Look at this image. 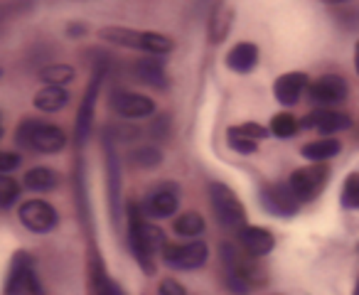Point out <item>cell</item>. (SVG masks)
<instances>
[{
    "label": "cell",
    "instance_id": "17",
    "mask_svg": "<svg viewBox=\"0 0 359 295\" xmlns=\"http://www.w3.org/2000/svg\"><path fill=\"white\" fill-rule=\"evenodd\" d=\"M130 76H133L138 84L148 86L155 91H168L170 89V76L165 60L160 57H138V60L130 62Z\"/></svg>",
    "mask_w": 359,
    "mask_h": 295
},
{
    "label": "cell",
    "instance_id": "15",
    "mask_svg": "<svg viewBox=\"0 0 359 295\" xmlns=\"http://www.w3.org/2000/svg\"><path fill=\"white\" fill-rule=\"evenodd\" d=\"M305 96L315 109H337L339 104L347 101L349 81L337 71H327V74H320L318 79L310 81Z\"/></svg>",
    "mask_w": 359,
    "mask_h": 295
},
{
    "label": "cell",
    "instance_id": "6",
    "mask_svg": "<svg viewBox=\"0 0 359 295\" xmlns=\"http://www.w3.org/2000/svg\"><path fill=\"white\" fill-rule=\"evenodd\" d=\"M104 148V167H106V207H109V219L114 229H123V170H121L118 145L109 138H101Z\"/></svg>",
    "mask_w": 359,
    "mask_h": 295
},
{
    "label": "cell",
    "instance_id": "38",
    "mask_svg": "<svg viewBox=\"0 0 359 295\" xmlns=\"http://www.w3.org/2000/svg\"><path fill=\"white\" fill-rule=\"evenodd\" d=\"M106 295H128V293H126V288L118 283V280L111 278L109 285H106Z\"/></svg>",
    "mask_w": 359,
    "mask_h": 295
},
{
    "label": "cell",
    "instance_id": "21",
    "mask_svg": "<svg viewBox=\"0 0 359 295\" xmlns=\"http://www.w3.org/2000/svg\"><path fill=\"white\" fill-rule=\"evenodd\" d=\"M234 8L226 3H217L212 6L210 15H207V42L210 45H222L229 37L231 27H234Z\"/></svg>",
    "mask_w": 359,
    "mask_h": 295
},
{
    "label": "cell",
    "instance_id": "18",
    "mask_svg": "<svg viewBox=\"0 0 359 295\" xmlns=\"http://www.w3.org/2000/svg\"><path fill=\"white\" fill-rule=\"evenodd\" d=\"M236 244L251 256V259H266L273 254L276 249V236L271 229L259 224H246L241 231H236Z\"/></svg>",
    "mask_w": 359,
    "mask_h": 295
},
{
    "label": "cell",
    "instance_id": "22",
    "mask_svg": "<svg viewBox=\"0 0 359 295\" xmlns=\"http://www.w3.org/2000/svg\"><path fill=\"white\" fill-rule=\"evenodd\" d=\"M62 182L60 170L50 165H32L30 170L22 172V190L32 192V195H47V192H55Z\"/></svg>",
    "mask_w": 359,
    "mask_h": 295
},
{
    "label": "cell",
    "instance_id": "30",
    "mask_svg": "<svg viewBox=\"0 0 359 295\" xmlns=\"http://www.w3.org/2000/svg\"><path fill=\"white\" fill-rule=\"evenodd\" d=\"M22 195V182L13 175H0V212L13 210Z\"/></svg>",
    "mask_w": 359,
    "mask_h": 295
},
{
    "label": "cell",
    "instance_id": "35",
    "mask_svg": "<svg viewBox=\"0 0 359 295\" xmlns=\"http://www.w3.org/2000/svg\"><path fill=\"white\" fill-rule=\"evenodd\" d=\"M22 165V156L18 151H0V175H11Z\"/></svg>",
    "mask_w": 359,
    "mask_h": 295
},
{
    "label": "cell",
    "instance_id": "12",
    "mask_svg": "<svg viewBox=\"0 0 359 295\" xmlns=\"http://www.w3.org/2000/svg\"><path fill=\"white\" fill-rule=\"evenodd\" d=\"M259 205L273 219H293L300 212V202L288 187V180H271L259 187Z\"/></svg>",
    "mask_w": 359,
    "mask_h": 295
},
{
    "label": "cell",
    "instance_id": "37",
    "mask_svg": "<svg viewBox=\"0 0 359 295\" xmlns=\"http://www.w3.org/2000/svg\"><path fill=\"white\" fill-rule=\"evenodd\" d=\"M89 32H91V27H89V22H84V20H69L65 27V35L69 37V40H81V37H86Z\"/></svg>",
    "mask_w": 359,
    "mask_h": 295
},
{
    "label": "cell",
    "instance_id": "33",
    "mask_svg": "<svg viewBox=\"0 0 359 295\" xmlns=\"http://www.w3.org/2000/svg\"><path fill=\"white\" fill-rule=\"evenodd\" d=\"M170 130H172V116H170L168 111H158V114L150 118V125L145 128V133H148L150 138L155 140V145H158L170 138Z\"/></svg>",
    "mask_w": 359,
    "mask_h": 295
},
{
    "label": "cell",
    "instance_id": "31",
    "mask_svg": "<svg viewBox=\"0 0 359 295\" xmlns=\"http://www.w3.org/2000/svg\"><path fill=\"white\" fill-rule=\"evenodd\" d=\"M339 207L347 212L359 210V172H349L339 190Z\"/></svg>",
    "mask_w": 359,
    "mask_h": 295
},
{
    "label": "cell",
    "instance_id": "16",
    "mask_svg": "<svg viewBox=\"0 0 359 295\" xmlns=\"http://www.w3.org/2000/svg\"><path fill=\"white\" fill-rule=\"evenodd\" d=\"M354 125V118L339 109H313L300 118V130H313L320 138H334Z\"/></svg>",
    "mask_w": 359,
    "mask_h": 295
},
{
    "label": "cell",
    "instance_id": "23",
    "mask_svg": "<svg viewBox=\"0 0 359 295\" xmlns=\"http://www.w3.org/2000/svg\"><path fill=\"white\" fill-rule=\"evenodd\" d=\"M342 153V140L339 138H318L310 140L300 148V156L310 163V165H327V160L337 158Z\"/></svg>",
    "mask_w": 359,
    "mask_h": 295
},
{
    "label": "cell",
    "instance_id": "1",
    "mask_svg": "<svg viewBox=\"0 0 359 295\" xmlns=\"http://www.w3.org/2000/svg\"><path fill=\"white\" fill-rule=\"evenodd\" d=\"M123 221H126V246H128L130 259L138 263L148 278L158 273V259L163 249L170 244L165 229L158 221H150L143 214L138 200H126L123 207Z\"/></svg>",
    "mask_w": 359,
    "mask_h": 295
},
{
    "label": "cell",
    "instance_id": "40",
    "mask_svg": "<svg viewBox=\"0 0 359 295\" xmlns=\"http://www.w3.org/2000/svg\"><path fill=\"white\" fill-rule=\"evenodd\" d=\"M0 138H3V111H0Z\"/></svg>",
    "mask_w": 359,
    "mask_h": 295
},
{
    "label": "cell",
    "instance_id": "34",
    "mask_svg": "<svg viewBox=\"0 0 359 295\" xmlns=\"http://www.w3.org/2000/svg\"><path fill=\"white\" fill-rule=\"evenodd\" d=\"M236 130H239L241 135H246V138L256 140V143H261V140L271 138L269 125L259 123V121H244V123H236Z\"/></svg>",
    "mask_w": 359,
    "mask_h": 295
},
{
    "label": "cell",
    "instance_id": "9",
    "mask_svg": "<svg viewBox=\"0 0 359 295\" xmlns=\"http://www.w3.org/2000/svg\"><path fill=\"white\" fill-rule=\"evenodd\" d=\"M180 202H182V187L175 180H160L153 187H148V192L140 200V210L150 221L175 219Z\"/></svg>",
    "mask_w": 359,
    "mask_h": 295
},
{
    "label": "cell",
    "instance_id": "3",
    "mask_svg": "<svg viewBox=\"0 0 359 295\" xmlns=\"http://www.w3.org/2000/svg\"><path fill=\"white\" fill-rule=\"evenodd\" d=\"M69 143V135L62 125L47 118L25 116L15 128V145L20 151L40 153V156H57Z\"/></svg>",
    "mask_w": 359,
    "mask_h": 295
},
{
    "label": "cell",
    "instance_id": "32",
    "mask_svg": "<svg viewBox=\"0 0 359 295\" xmlns=\"http://www.w3.org/2000/svg\"><path fill=\"white\" fill-rule=\"evenodd\" d=\"M226 148H229L231 153H236V156H256V153H259V143L246 138V135H241L239 130H236V125L226 128Z\"/></svg>",
    "mask_w": 359,
    "mask_h": 295
},
{
    "label": "cell",
    "instance_id": "2",
    "mask_svg": "<svg viewBox=\"0 0 359 295\" xmlns=\"http://www.w3.org/2000/svg\"><path fill=\"white\" fill-rule=\"evenodd\" d=\"M99 40L109 42L114 47H123V50H133V52H143L145 57H165L170 52H175V40L165 32H155V30H135V27H126V25H106L99 27Z\"/></svg>",
    "mask_w": 359,
    "mask_h": 295
},
{
    "label": "cell",
    "instance_id": "8",
    "mask_svg": "<svg viewBox=\"0 0 359 295\" xmlns=\"http://www.w3.org/2000/svg\"><path fill=\"white\" fill-rule=\"evenodd\" d=\"M207 197H210V207L215 221L226 231H241L246 226V207L241 197L231 190L226 182L212 180L207 185Z\"/></svg>",
    "mask_w": 359,
    "mask_h": 295
},
{
    "label": "cell",
    "instance_id": "5",
    "mask_svg": "<svg viewBox=\"0 0 359 295\" xmlns=\"http://www.w3.org/2000/svg\"><path fill=\"white\" fill-rule=\"evenodd\" d=\"M3 295H47L40 275V263L32 251L18 249L11 256L6 278H3Z\"/></svg>",
    "mask_w": 359,
    "mask_h": 295
},
{
    "label": "cell",
    "instance_id": "4",
    "mask_svg": "<svg viewBox=\"0 0 359 295\" xmlns=\"http://www.w3.org/2000/svg\"><path fill=\"white\" fill-rule=\"evenodd\" d=\"M217 256H219V266H222L219 275L241 280V283L249 285L251 290H259L269 283V270H266V266L261 263L259 259H251L236 241H222L219 249H217Z\"/></svg>",
    "mask_w": 359,
    "mask_h": 295
},
{
    "label": "cell",
    "instance_id": "29",
    "mask_svg": "<svg viewBox=\"0 0 359 295\" xmlns=\"http://www.w3.org/2000/svg\"><path fill=\"white\" fill-rule=\"evenodd\" d=\"M143 135V130L138 125H133L130 121H123V123H109L104 130H101V138H109L111 143H133Z\"/></svg>",
    "mask_w": 359,
    "mask_h": 295
},
{
    "label": "cell",
    "instance_id": "19",
    "mask_svg": "<svg viewBox=\"0 0 359 295\" xmlns=\"http://www.w3.org/2000/svg\"><path fill=\"white\" fill-rule=\"evenodd\" d=\"M308 86H310V76L305 74V71H285V74L276 76L273 99L278 101L280 106L290 109V106H295L308 94Z\"/></svg>",
    "mask_w": 359,
    "mask_h": 295
},
{
    "label": "cell",
    "instance_id": "36",
    "mask_svg": "<svg viewBox=\"0 0 359 295\" xmlns=\"http://www.w3.org/2000/svg\"><path fill=\"white\" fill-rule=\"evenodd\" d=\"M158 295H187V290L177 278H172V275H170V278H163L158 283Z\"/></svg>",
    "mask_w": 359,
    "mask_h": 295
},
{
    "label": "cell",
    "instance_id": "26",
    "mask_svg": "<svg viewBox=\"0 0 359 295\" xmlns=\"http://www.w3.org/2000/svg\"><path fill=\"white\" fill-rule=\"evenodd\" d=\"M172 231H175L177 236H182L185 241L200 239V236L207 231V219H205V214H202V212H197V210L180 212V214L172 219Z\"/></svg>",
    "mask_w": 359,
    "mask_h": 295
},
{
    "label": "cell",
    "instance_id": "41",
    "mask_svg": "<svg viewBox=\"0 0 359 295\" xmlns=\"http://www.w3.org/2000/svg\"><path fill=\"white\" fill-rule=\"evenodd\" d=\"M0 79H3V69H0Z\"/></svg>",
    "mask_w": 359,
    "mask_h": 295
},
{
    "label": "cell",
    "instance_id": "27",
    "mask_svg": "<svg viewBox=\"0 0 359 295\" xmlns=\"http://www.w3.org/2000/svg\"><path fill=\"white\" fill-rule=\"evenodd\" d=\"M37 79L45 86H65L67 89V84L76 79V69L67 62H52V64H45L37 71Z\"/></svg>",
    "mask_w": 359,
    "mask_h": 295
},
{
    "label": "cell",
    "instance_id": "25",
    "mask_svg": "<svg viewBox=\"0 0 359 295\" xmlns=\"http://www.w3.org/2000/svg\"><path fill=\"white\" fill-rule=\"evenodd\" d=\"M163 160H165L163 148L155 143L133 145L128 151V158H126V163L130 167H135V170H155V167L163 165Z\"/></svg>",
    "mask_w": 359,
    "mask_h": 295
},
{
    "label": "cell",
    "instance_id": "7",
    "mask_svg": "<svg viewBox=\"0 0 359 295\" xmlns=\"http://www.w3.org/2000/svg\"><path fill=\"white\" fill-rule=\"evenodd\" d=\"M109 74V64L106 60H99L91 67V79L86 84V91L81 96V104L76 109V118H74V143L76 148H84L89 143V138L94 135V118H96V101H99V91L104 86V79Z\"/></svg>",
    "mask_w": 359,
    "mask_h": 295
},
{
    "label": "cell",
    "instance_id": "10",
    "mask_svg": "<svg viewBox=\"0 0 359 295\" xmlns=\"http://www.w3.org/2000/svg\"><path fill=\"white\" fill-rule=\"evenodd\" d=\"M165 268L177 270V273H192V270H200L210 261V244L202 239L195 241H175L168 244L160 254Z\"/></svg>",
    "mask_w": 359,
    "mask_h": 295
},
{
    "label": "cell",
    "instance_id": "24",
    "mask_svg": "<svg viewBox=\"0 0 359 295\" xmlns=\"http://www.w3.org/2000/svg\"><path fill=\"white\" fill-rule=\"evenodd\" d=\"M69 99L72 96L65 86H42V89L32 96V106H35V111H40V114H60V111L67 109Z\"/></svg>",
    "mask_w": 359,
    "mask_h": 295
},
{
    "label": "cell",
    "instance_id": "20",
    "mask_svg": "<svg viewBox=\"0 0 359 295\" xmlns=\"http://www.w3.org/2000/svg\"><path fill=\"white\" fill-rule=\"evenodd\" d=\"M259 62H261L259 45H256V42H246V40L236 42V45L231 47V50L226 52V57H224L226 69L234 71V74H239V76L251 74V71L259 67Z\"/></svg>",
    "mask_w": 359,
    "mask_h": 295
},
{
    "label": "cell",
    "instance_id": "28",
    "mask_svg": "<svg viewBox=\"0 0 359 295\" xmlns=\"http://www.w3.org/2000/svg\"><path fill=\"white\" fill-rule=\"evenodd\" d=\"M269 130H271V135H273V138L290 140V138H295V135L300 133V118H295L290 111H280V114H276L273 118H271Z\"/></svg>",
    "mask_w": 359,
    "mask_h": 295
},
{
    "label": "cell",
    "instance_id": "13",
    "mask_svg": "<svg viewBox=\"0 0 359 295\" xmlns=\"http://www.w3.org/2000/svg\"><path fill=\"white\" fill-rule=\"evenodd\" d=\"M330 177H332V167L330 165H303L295 167L288 177V187L293 190V195L298 197L300 205H310L315 202L327 187Z\"/></svg>",
    "mask_w": 359,
    "mask_h": 295
},
{
    "label": "cell",
    "instance_id": "14",
    "mask_svg": "<svg viewBox=\"0 0 359 295\" xmlns=\"http://www.w3.org/2000/svg\"><path fill=\"white\" fill-rule=\"evenodd\" d=\"M18 219H20V224L30 234L47 236L52 231H57V226H60V212H57V207L52 202L42 200V197H32V200L20 202Z\"/></svg>",
    "mask_w": 359,
    "mask_h": 295
},
{
    "label": "cell",
    "instance_id": "11",
    "mask_svg": "<svg viewBox=\"0 0 359 295\" xmlns=\"http://www.w3.org/2000/svg\"><path fill=\"white\" fill-rule=\"evenodd\" d=\"M109 111L116 114L123 121H143V118H153L158 114V104L155 99H150L148 94H140V91H130L123 86H114L109 91Z\"/></svg>",
    "mask_w": 359,
    "mask_h": 295
},
{
    "label": "cell",
    "instance_id": "42",
    "mask_svg": "<svg viewBox=\"0 0 359 295\" xmlns=\"http://www.w3.org/2000/svg\"><path fill=\"white\" fill-rule=\"evenodd\" d=\"M357 254H359V241H357Z\"/></svg>",
    "mask_w": 359,
    "mask_h": 295
},
{
    "label": "cell",
    "instance_id": "39",
    "mask_svg": "<svg viewBox=\"0 0 359 295\" xmlns=\"http://www.w3.org/2000/svg\"><path fill=\"white\" fill-rule=\"evenodd\" d=\"M354 69H357V74H359V40H357V45H354Z\"/></svg>",
    "mask_w": 359,
    "mask_h": 295
}]
</instances>
